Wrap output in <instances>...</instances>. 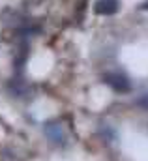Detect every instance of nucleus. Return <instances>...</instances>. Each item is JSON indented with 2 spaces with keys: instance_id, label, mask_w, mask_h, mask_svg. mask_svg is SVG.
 I'll list each match as a JSON object with an SVG mask.
<instances>
[{
  "instance_id": "nucleus-3",
  "label": "nucleus",
  "mask_w": 148,
  "mask_h": 161,
  "mask_svg": "<svg viewBox=\"0 0 148 161\" xmlns=\"http://www.w3.org/2000/svg\"><path fill=\"white\" fill-rule=\"evenodd\" d=\"M137 103H139V105H141L143 109H146V111H148V96H143V97H141V99H139Z\"/></svg>"
},
{
  "instance_id": "nucleus-2",
  "label": "nucleus",
  "mask_w": 148,
  "mask_h": 161,
  "mask_svg": "<svg viewBox=\"0 0 148 161\" xmlns=\"http://www.w3.org/2000/svg\"><path fill=\"white\" fill-rule=\"evenodd\" d=\"M107 82L109 84H112L116 90H129V82H128V79L124 77V75H109L107 77Z\"/></svg>"
},
{
  "instance_id": "nucleus-1",
  "label": "nucleus",
  "mask_w": 148,
  "mask_h": 161,
  "mask_svg": "<svg viewBox=\"0 0 148 161\" xmlns=\"http://www.w3.org/2000/svg\"><path fill=\"white\" fill-rule=\"evenodd\" d=\"M96 11L100 15H114L118 11V0H98Z\"/></svg>"
}]
</instances>
